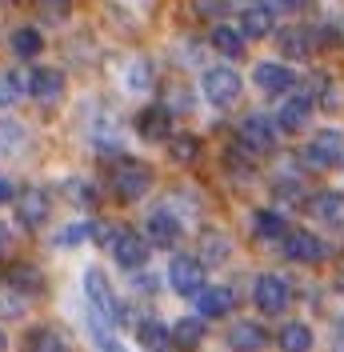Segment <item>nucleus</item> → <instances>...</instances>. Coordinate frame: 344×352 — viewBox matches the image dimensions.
<instances>
[{"mask_svg": "<svg viewBox=\"0 0 344 352\" xmlns=\"http://www.w3.org/2000/svg\"><path fill=\"white\" fill-rule=\"evenodd\" d=\"M85 300H88V312L92 316H100L108 324H120V305H116V296H112V288H108V276L100 268H88L85 272Z\"/></svg>", "mask_w": 344, "mask_h": 352, "instance_id": "obj_1", "label": "nucleus"}, {"mask_svg": "<svg viewBox=\"0 0 344 352\" xmlns=\"http://www.w3.org/2000/svg\"><path fill=\"white\" fill-rule=\"evenodd\" d=\"M240 88H244V80H240L237 68L220 65V68H208V72H204V96L213 100L216 109H228V104H237Z\"/></svg>", "mask_w": 344, "mask_h": 352, "instance_id": "obj_2", "label": "nucleus"}, {"mask_svg": "<svg viewBox=\"0 0 344 352\" xmlns=\"http://www.w3.org/2000/svg\"><path fill=\"white\" fill-rule=\"evenodd\" d=\"M149 184H152V173L140 160H120L116 173H112V192L120 200H140L149 192Z\"/></svg>", "mask_w": 344, "mask_h": 352, "instance_id": "obj_3", "label": "nucleus"}, {"mask_svg": "<svg viewBox=\"0 0 344 352\" xmlns=\"http://www.w3.org/2000/svg\"><path fill=\"white\" fill-rule=\"evenodd\" d=\"M108 236H112L108 248H112V256H116L120 268H140V264L149 261V241H144L140 232H132V228H112Z\"/></svg>", "mask_w": 344, "mask_h": 352, "instance_id": "obj_4", "label": "nucleus"}, {"mask_svg": "<svg viewBox=\"0 0 344 352\" xmlns=\"http://www.w3.org/2000/svg\"><path fill=\"white\" fill-rule=\"evenodd\" d=\"M240 144L252 156L272 153V148H277V124H272L268 116H260V112L244 116V124H240Z\"/></svg>", "mask_w": 344, "mask_h": 352, "instance_id": "obj_5", "label": "nucleus"}, {"mask_svg": "<svg viewBox=\"0 0 344 352\" xmlns=\"http://www.w3.org/2000/svg\"><path fill=\"white\" fill-rule=\"evenodd\" d=\"M252 80H257L260 92H268V96H288L292 85H297V72L288 65H280V60H260L252 68Z\"/></svg>", "mask_w": 344, "mask_h": 352, "instance_id": "obj_6", "label": "nucleus"}, {"mask_svg": "<svg viewBox=\"0 0 344 352\" xmlns=\"http://www.w3.org/2000/svg\"><path fill=\"white\" fill-rule=\"evenodd\" d=\"M169 285L180 292V296H200V285H204V268L193 256H172L169 264Z\"/></svg>", "mask_w": 344, "mask_h": 352, "instance_id": "obj_7", "label": "nucleus"}, {"mask_svg": "<svg viewBox=\"0 0 344 352\" xmlns=\"http://www.w3.org/2000/svg\"><path fill=\"white\" fill-rule=\"evenodd\" d=\"M257 305L264 308V312H284L288 308V300H292V288H288V280L284 276H277V272H264V276H257Z\"/></svg>", "mask_w": 344, "mask_h": 352, "instance_id": "obj_8", "label": "nucleus"}, {"mask_svg": "<svg viewBox=\"0 0 344 352\" xmlns=\"http://www.w3.org/2000/svg\"><path fill=\"white\" fill-rule=\"evenodd\" d=\"M304 156L312 160V164H321V168H328V164H336L344 156V136L336 129H321L312 140H308V148H304Z\"/></svg>", "mask_w": 344, "mask_h": 352, "instance_id": "obj_9", "label": "nucleus"}, {"mask_svg": "<svg viewBox=\"0 0 344 352\" xmlns=\"http://www.w3.org/2000/svg\"><path fill=\"white\" fill-rule=\"evenodd\" d=\"M277 48H280V56H288V60H308V52L316 48V36L304 24H288V28L277 32Z\"/></svg>", "mask_w": 344, "mask_h": 352, "instance_id": "obj_10", "label": "nucleus"}, {"mask_svg": "<svg viewBox=\"0 0 344 352\" xmlns=\"http://www.w3.org/2000/svg\"><path fill=\"white\" fill-rule=\"evenodd\" d=\"M28 92L41 100V104H56L65 96V72L61 68H36L28 76Z\"/></svg>", "mask_w": 344, "mask_h": 352, "instance_id": "obj_11", "label": "nucleus"}, {"mask_svg": "<svg viewBox=\"0 0 344 352\" xmlns=\"http://www.w3.org/2000/svg\"><path fill=\"white\" fill-rule=\"evenodd\" d=\"M308 116H312V92H297V96H288L277 112V124L284 132H301L308 129Z\"/></svg>", "mask_w": 344, "mask_h": 352, "instance_id": "obj_12", "label": "nucleus"}, {"mask_svg": "<svg viewBox=\"0 0 344 352\" xmlns=\"http://www.w3.org/2000/svg\"><path fill=\"white\" fill-rule=\"evenodd\" d=\"M136 132L144 140H169L172 136V112L164 104H152V109L136 112Z\"/></svg>", "mask_w": 344, "mask_h": 352, "instance_id": "obj_13", "label": "nucleus"}, {"mask_svg": "<svg viewBox=\"0 0 344 352\" xmlns=\"http://www.w3.org/2000/svg\"><path fill=\"white\" fill-rule=\"evenodd\" d=\"M17 204H21L17 217H21L24 228H41L44 220H48V192L44 188H24Z\"/></svg>", "mask_w": 344, "mask_h": 352, "instance_id": "obj_14", "label": "nucleus"}, {"mask_svg": "<svg viewBox=\"0 0 344 352\" xmlns=\"http://www.w3.org/2000/svg\"><path fill=\"white\" fill-rule=\"evenodd\" d=\"M233 288H224V285H216V288H200V296H196V308H200V316L208 320H220V316H228L233 312Z\"/></svg>", "mask_w": 344, "mask_h": 352, "instance_id": "obj_15", "label": "nucleus"}, {"mask_svg": "<svg viewBox=\"0 0 344 352\" xmlns=\"http://www.w3.org/2000/svg\"><path fill=\"white\" fill-rule=\"evenodd\" d=\"M144 241L160 244V248H169L172 241H180V220L169 217L164 208H156V212H149V224H144Z\"/></svg>", "mask_w": 344, "mask_h": 352, "instance_id": "obj_16", "label": "nucleus"}, {"mask_svg": "<svg viewBox=\"0 0 344 352\" xmlns=\"http://www.w3.org/2000/svg\"><path fill=\"white\" fill-rule=\"evenodd\" d=\"M284 252L292 256V261H301V264H316V261H324V241L321 236H312V232H292L288 241H284Z\"/></svg>", "mask_w": 344, "mask_h": 352, "instance_id": "obj_17", "label": "nucleus"}, {"mask_svg": "<svg viewBox=\"0 0 344 352\" xmlns=\"http://www.w3.org/2000/svg\"><path fill=\"white\" fill-rule=\"evenodd\" d=\"M272 24H277V12H272L268 4H248L244 16H240V32L252 36V41H264V36L272 32Z\"/></svg>", "mask_w": 344, "mask_h": 352, "instance_id": "obj_18", "label": "nucleus"}, {"mask_svg": "<svg viewBox=\"0 0 344 352\" xmlns=\"http://www.w3.org/2000/svg\"><path fill=\"white\" fill-rule=\"evenodd\" d=\"M8 48H12V56H17V60H36V56H41V48H44V36L36 32V28L21 24V28H12Z\"/></svg>", "mask_w": 344, "mask_h": 352, "instance_id": "obj_19", "label": "nucleus"}, {"mask_svg": "<svg viewBox=\"0 0 344 352\" xmlns=\"http://www.w3.org/2000/svg\"><path fill=\"white\" fill-rule=\"evenodd\" d=\"M228 344L237 352H260L268 344V332L260 329V324H252V320H240V324H233V332H228Z\"/></svg>", "mask_w": 344, "mask_h": 352, "instance_id": "obj_20", "label": "nucleus"}, {"mask_svg": "<svg viewBox=\"0 0 344 352\" xmlns=\"http://www.w3.org/2000/svg\"><path fill=\"white\" fill-rule=\"evenodd\" d=\"M208 44H213L220 56H228V60L244 56V32H240V28H228V24H216L213 36H208Z\"/></svg>", "mask_w": 344, "mask_h": 352, "instance_id": "obj_21", "label": "nucleus"}, {"mask_svg": "<svg viewBox=\"0 0 344 352\" xmlns=\"http://www.w3.org/2000/svg\"><path fill=\"white\" fill-rule=\"evenodd\" d=\"M308 212L324 224H341L344 220V197L341 192H316V197L308 200Z\"/></svg>", "mask_w": 344, "mask_h": 352, "instance_id": "obj_22", "label": "nucleus"}, {"mask_svg": "<svg viewBox=\"0 0 344 352\" xmlns=\"http://www.w3.org/2000/svg\"><path fill=\"white\" fill-rule=\"evenodd\" d=\"M200 340H204V316H184V320L172 324V344H180V349H196Z\"/></svg>", "mask_w": 344, "mask_h": 352, "instance_id": "obj_23", "label": "nucleus"}, {"mask_svg": "<svg viewBox=\"0 0 344 352\" xmlns=\"http://www.w3.org/2000/svg\"><path fill=\"white\" fill-rule=\"evenodd\" d=\"M88 332H92V344H96V352H129L120 340H116L112 324H108V320H100V316H92V312H88Z\"/></svg>", "mask_w": 344, "mask_h": 352, "instance_id": "obj_24", "label": "nucleus"}, {"mask_svg": "<svg viewBox=\"0 0 344 352\" xmlns=\"http://www.w3.org/2000/svg\"><path fill=\"white\" fill-rule=\"evenodd\" d=\"M277 344L284 352H308L312 349V332H308V324H297V320H292V324H284V329L277 332Z\"/></svg>", "mask_w": 344, "mask_h": 352, "instance_id": "obj_25", "label": "nucleus"}, {"mask_svg": "<svg viewBox=\"0 0 344 352\" xmlns=\"http://www.w3.org/2000/svg\"><path fill=\"white\" fill-rule=\"evenodd\" d=\"M28 352H68V344H65V336H61L56 329H32Z\"/></svg>", "mask_w": 344, "mask_h": 352, "instance_id": "obj_26", "label": "nucleus"}, {"mask_svg": "<svg viewBox=\"0 0 344 352\" xmlns=\"http://www.w3.org/2000/svg\"><path fill=\"white\" fill-rule=\"evenodd\" d=\"M140 344L149 352H164L169 349V329L156 324V320H144V324H140Z\"/></svg>", "mask_w": 344, "mask_h": 352, "instance_id": "obj_27", "label": "nucleus"}, {"mask_svg": "<svg viewBox=\"0 0 344 352\" xmlns=\"http://www.w3.org/2000/svg\"><path fill=\"white\" fill-rule=\"evenodd\" d=\"M169 153H172L176 164H193L196 156H200V140H196V136H172Z\"/></svg>", "mask_w": 344, "mask_h": 352, "instance_id": "obj_28", "label": "nucleus"}, {"mask_svg": "<svg viewBox=\"0 0 344 352\" xmlns=\"http://www.w3.org/2000/svg\"><path fill=\"white\" fill-rule=\"evenodd\" d=\"M257 236L260 241H277V236H284V220H280L277 212H257Z\"/></svg>", "mask_w": 344, "mask_h": 352, "instance_id": "obj_29", "label": "nucleus"}, {"mask_svg": "<svg viewBox=\"0 0 344 352\" xmlns=\"http://www.w3.org/2000/svg\"><path fill=\"white\" fill-rule=\"evenodd\" d=\"M24 144V129L17 124V120H0V148L4 153H17Z\"/></svg>", "mask_w": 344, "mask_h": 352, "instance_id": "obj_30", "label": "nucleus"}, {"mask_svg": "<svg viewBox=\"0 0 344 352\" xmlns=\"http://www.w3.org/2000/svg\"><path fill=\"white\" fill-rule=\"evenodd\" d=\"M248 148H244V144H237V148H233V153L224 156V160H228V173L237 176V180H248V176H252V160H248Z\"/></svg>", "mask_w": 344, "mask_h": 352, "instance_id": "obj_31", "label": "nucleus"}, {"mask_svg": "<svg viewBox=\"0 0 344 352\" xmlns=\"http://www.w3.org/2000/svg\"><path fill=\"white\" fill-rule=\"evenodd\" d=\"M88 236H92V224H85V220H80V224H68V228H61V232H56V244H61V248H72V244L88 241Z\"/></svg>", "mask_w": 344, "mask_h": 352, "instance_id": "obj_32", "label": "nucleus"}, {"mask_svg": "<svg viewBox=\"0 0 344 352\" xmlns=\"http://www.w3.org/2000/svg\"><path fill=\"white\" fill-rule=\"evenodd\" d=\"M12 285L24 288V292H41L44 280L36 276V268H28V264H21V268H12Z\"/></svg>", "mask_w": 344, "mask_h": 352, "instance_id": "obj_33", "label": "nucleus"}, {"mask_svg": "<svg viewBox=\"0 0 344 352\" xmlns=\"http://www.w3.org/2000/svg\"><path fill=\"white\" fill-rule=\"evenodd\" d=\"M193 12L200 21H216V16L228 12V0H193Z\"/></svg>", "mask_w": 344, "mask_h": 352, "instance_id": "obj_34", "label": "nucleus"}, {"mask_svg": "<svg viewBox=\"0 0 344 352\" xmlns=\"http://www.w3.org/2000/svg\"><path fill=\"white\" fill-rule=\"evenodd\" d=\"M21 88H28V85H21L17 76H0V109H8L21 96Z\"/></svg>", "mask_w": 344, "mask_h": 352, "instance_id": "obj_35", "label": "nucleus"}, {"mask_svg": "<svg viewBox=\"0 0 344 352\" xmlns=\"http://www.w3.org/2000/svg\"><path fill=\"white\" fill-rule=\"evenodd\" d=\"M21 312H24V305L17 300V296L0 292V316H4V320H12V316H21Z\"/></svg>", "mask_w": 344, "mask_h": 352, "instance_id": "obj_36", "label": "nucleus"}, {"mask_svg": "<svg viewBox=\"0 0 344 352\" xmlns=\"http://www.w3.org/2000/svg\"><path fill=\"white\" fill-rule=\"evenodd\" d=\"M304 0H268V8L272 12H292V8H301Z\"/></svg>", "mask_w": 344, "mask_h": 352, "instance_id": "obj_37", "label": "nucleus"}, {"mask_svg": "<svg viewBox=\"0 0 344 352\" xmlns=\"http://www.w3.org/2000/svg\"><path fill=\"white\" fill-rule=\"evenodd\" d=\"M132 80H129V88H144L149 80H144V65H132V72H129Z\"/></svg>", "mask_w": 344, "mask_h": 352, "instance_id": "obj_38", "label": "nucleus"}, {"mask_svg": "<svg viewBox=\"0 0 344 352\" xmlns=\"http://www.w3.org/2000/svg\"><path fill=\"white\" fill-rule=\"evenodd\" d=\"M8 244H12V232H8V224H0V252H8Z\"/></svg>", "mask_w": 344, "mask_h": 352, "instance_id": "obj_39", "label": "nucleus"}, {"mask_svg": "<svg viewBox=\"0 0 344 352\" xmlns=\"http://www.w3.org/2000/svg\"><path fill=\"white\" fill-rule=\"evenodd\" d=\"M4 200H12V184H8V180H0V204H4Z\"/></svg>", "mask_w": 344, "mask_h": 352, "instance_id": "obj_40", "label": "nucleus"}, {"mask_svg": "<svg viewBox=\"0 0 344 352\" xmlns=\"http://www.w3.org/2000/svg\"><path fill=\"white\" fill-rule=\"evenodd\" d=\"M0 352H4V332H0Z\"/></svg>", "mask_w": 344, "mask_h": 352, "instance_id": "obj_41", "label": "nucleus"}]
</instances>
